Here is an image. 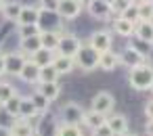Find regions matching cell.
I'll list each match as a JSON object with an SVG mask.
<instances>
[{
	"label": "cell",
	"mask_w": 153,
	"mask_h": 136,
	"mask_svg": "<svg viewBox=\"0 0 153 136\" xmlns=\"http://www.w3.org/2000/svg\"><path fill=\"white\" fill-rule=\"evenodd\" d=\"M7 71H4V55H0V78H2Z\"/></svg>",
	"instance_id": "ab89813d"
},
{
	"label": "cell",
	"mask_w": 153,
	"mask_h": 136,
	"mask_svg": "<svg viewBox=\"0 0 153 136\" xmlns=\"http://www.w3.org/2000/svg\"><path fill=\"white\" fill-rule=\"evenodd\" d=\"M19 78L25 84H38L40 82V65L34 63L32 59H27L25 65H23V69H21V73H19Z\"/></svg>",
	"instance_id": "5bb4252c"
},
{
	"label": "cell",
	"mask_w": 153,
	"mask_h": 136,
	"mask_svg": "<svg viewBox=\"0 0 153 136\" xmlns=\"http://www.w3.org/2000/svg\"><path fill=\"white\" fill-rule=\"evenodd\" d=\"M103 2H107V4H111V2H113V0H103Z\"/></svg>",
	"instance_id": "ee69618b"
},
{
	"label": "cell",
	"mask_w": 153,
	"mask_h": 136,
	"mask_svg": "<svg viewBox=\"0 0 153 136\" xmlns=\"http://www.w3.org/2000/svg\"><path fill=\"white\" fill-rule=\"evenodd\" d=\"M145 115H147V119H153V98L145 103Z\"/></svg>",
	"instance_id": "74e56055"
},
{
	"label": "cell",
	"mask_w": 153,
	"mask_h": 136,
	"mask_svg": "<svg viewBox=\"0 0 153 136\" xmlns=\"http://www.w3.org/2000/svg\"><path fill=\"white\" fill-rule=\"evenodd\" d=\"M151 80H153V67L147 65V63H143L138 67H132L128 71V84H130V88H134L138 92L149 90L151 88Z\"/></svg>",
	"instance_id": "6da1fadb"
},
{
	"label": "cell",
	"mask_w": 153,
	"mask_h": 136,
	"mask_svg": "<svg viewBox=\"0 0 153 136\" xmlns=\"http://www.w3.org/2000/svg\"><path fill=\"white\" fill-rule=\"evenodd\" d=\"M120 65H122L120 52H113V50L101 52V57H99V69L101 71H115Z\"/></svg>",
	"instance_id": "4fadbf2b"
},
{
	"label": "cell",
	"mask_w": 153,
	"mask_h": 136,
	"mask_svg": "<svg viewBox=\"0 0 153 136\" xmlns=\"http://www.w3.org/2000/svg\"><path fill=\"white\" fill-rule=\"evenodd\" d=\"M38 115V111H36V107H34V103H32V98L27 96H23V101H21V109H19V117H23V119H34Z\"/></svg>",
	"instance_id": "f1b7e54d"
},
{
	"label": "cell",
	"mask_w": 153,
	"mask_h": 136,
	"mask_svg": "<svg viewBox=\"0 0 153 136\" xmlns=\"http://www.w3.org/2000/svg\"><path fill=\"white\" fill-rule=\"evenodd\" d=\"M128 40H130V44H128V46H132V48H134L136 52H140L143 57H149V55L153 52V44H149V42H145V40L136 38V36H130Z\"/></svg>",
	"instance_id": "d4e9b609"
},
{
	"label": "cell",
	"mask_w": 153,
	"mask_h": 136,
	"mask_svg": "<svg viewBox=\"0 0 153 136\" xmlns=\"http://www.w3.org/2000/svg\"><path fill=\"white\" fill-rule=\"evenodd\" d=\"M86 9H88L90 17H92V19H97V21H107V19H109V15H111L109 4H107V2H103V0H92V2H88V4H86Z\"/></svg>",
	"instance_id": "8fae6325"
},
{
	"label": "cell",
	"mask_w": 153,
	"mask_h": 136,
	"mask_svg": "<svg viewBox=\"0 0 153 136\" xmlns=\"http://www.w3.org/2000/svg\"><path fill=\"white\" fill-rule=\"evenodd\" d=\"M21 7H23V4H19V2H4V7H2V17H4L7 21L17 23L19 13H21Z\"/></svg>",
	"instance_id": "603a6c76"
},
{
	"label": "cell",
	"mask_w": 153,
	"mask_h": 136,
	"mask_svg": "<svg viewBox=\"0 0 153 136\" xmlns=\"http://www.w3.org/2000/svg\"><path fill=\"white\" fill-rule=\"evenodd\" d=\"M111 27H113V32H115L117 36H122V38H130V36L134 34V23L128 21V19H124V17H115Z\"/></svg>",
	"instance_id": "ffe728a7"
},
{
	"label": "cell",
	"mask_w": 153,
	"mask_h": 136,
	"mask_svg": "<svg viewBox=\"0 0 153 136\" xmlns=\"http://www.w3.org/2000/svg\"><path fill=\"white\" fill-rule=\"evenodd\" d=\"M21 101H23V96L21 94H15V96H11L4 105H2V109L11 115V117H19V109H21Z\"/></svg>",
	"instance_id": "4316f807"
},
{
	"label": "cell",
	"mask_w": 153,
	"mask_h": 136,
	"mask_svg": "<svg viewBox=\"0 0 153 136\" xmlns=\"http://www.w3.org/2000/svg\"><path fill=\"white\" fill-rule=\"evenodd\" d=\"M55 136H84L82 128L76 126V123H59L57 130H55Z\"/></svg>",
	"instance_id": "cb8c5ba5"
},
{
	"label": "cell",
	"mask_w": 153,
	"mask_h": 136,
	"mask_svg": "<svg viewBox=\"0 0 153 136\" xmlns=\"http://www.w3.org/2000/svg\"><path fill=\"white\" fill-rule=\"evenodd\" d=\"M38 92H40L48 103H53V101H57L59 94H61V84H59V82H40V84H38Z\"/></svg>",
	"instance_id": "e0dca14e"
},
{
	"label": "cell",
	"mask_w": 153,
	"mask_h": 136,
	"mask_svg": "<svg viewBox=\"0 0 153 136\" xmlns=\"http://www.w3.org/2000/svg\"><path fill=\"white\" fill-rule=\"evenodd\" d=\"M30 98H32V103H34V107H36V111H38V113H46V111H48V105H51V103H48V101H46L38 90H36Z\"/></svg>",
	"instance_id": "d6a6232c"
},
{
	"label": "cell",
	"mask_w": 153,
	"mask_h": 136,
	"mask_svg": "<svg viewBox=\"0 0 153 136\" xmlns=\"http://www.w3.org/2000/svg\"><path fill=\"white\" fill-rule=\"evenodd\" d=\"M113 107H115V98H113L111 92L101 90V92H97L92 96V105H90L92 111L103 113V115H109V113H113Z\"/></svg>",
	"instance_id": "3957f363"
},
{
	"label": "cell",
	"mask_w": 153,
	"mask_h": 136,
	"mask_svg": "<svg viewBox=\"0 0 153 136\" xmlns=\"http://www.w3.org/2000/svg\"><path fill=\"white\" fill-rule=\"evenodd\" d=\"M105 119H107V115H103V113H97V111H92V109H90V111L86 113V117H84V121H82L80 126L94 130V128L103 126V123H105Z\"/></svg>",
	"instance_id": "7402d4cb"
},
{
	"label": "cell",
	"mask_w": 153,
	"mask_h": 136,
	"mask_svg": "<svg viewBox=\"0 0 153 136\" xmlns=\"http://www.w3.org/2000/svg\"><path fill=\"white\" fill-rule=\"evenodd\" d=\"M59 0H40V11L42 13H57Z\"/></svg>",
	"instance_id": "d590c367"
},
{
	"label": "cell",
	"mask_w": 153,
	"mask_h": 136,
	"mask_svg": "<svg viewBox=\"0 0 153 136\" xmlns=\"http://www.w3.org/2000/svg\"><path fill=\"white\" fill-rule=\"evenodd\" d=\"M92 136H113V132L109 130L107 123H103V126H99V128L92 130Z\"/></svg>",
	"instance_id": "8d00e7d4"
},
{
	"label": "cell",
	"mask_w": 153,
	"mask_h": 136,
	"mask_svg": "<svg viewBox=\"0 0 153 136\" xmlns=\"http://www.w3.org/2000/svg\"><path fill=\"white\" fill-rule=\"evenodd\" d=\"M117 17H124V19H128V21L136 23V21H138V4L132 0V2L124 9V13H122V15H117Z\"/></svg>",
	"instance_id": "836d02e7"
},
{
	"label": "cell",
	"mask_w": 153,
	"mask_h": 136,
	"mask_svg": "<svg viewBox=\"0 0 153 136\" xmlns=\"http://www.w3.org/2000/svg\"><path fill=\"white\" fill-rule=\"evenodd\" d=\"M99 57H101V52H97L90 44H82L80 50L76 52L74 61H76L78 69H82V71H94V69H99Z\"/></svg>",
	"instance_id": "7a4b0ae2"
},
{
	"label": "cell",
	"mask_w": 153,
	"mask_h": 136,
	"mask_svg": "<svg viewBox=\"0 0 153 136\" xmlns=\"http://www.w3.org/2000/svg\"><path fill=\"white\" fill-rule=\"evenodd\" d=\"M19 48H21V52H25V55H27V59H30L34 52H38V50L42 48V44H40V36L19 38Z\"/></svg>",
	"instance_id": "44dd1931"
},
{
	"label": "cell",
	"mask_w": 153,
	"mask_h": 136,
	"mask_svg": "<svg viewBox=\"0 0 153 136\" xmlns=\"http://www.w3.org/2000/svg\"><path fill=\"white\" fill-rule=\"evenodd\" d=\"M40 25L34 23V25H17V36L19 38H30V36H40Z\"/></svg>",
	"instance_id": "1f68e13d"
},
{
	"label": "cell",
	"mask_w": 153,
	"mask_h": 136,
	"mask_svg": "<svg viewBox=\"0 0 153 136\" xmlns=\"http://www.w3.org/2000/svg\"><path fill=\"white\" fill-rule=\"evenodd\" d=\"M59 38H61V34H59V30H42L40 32V44H42V48H46V50H57V46H59Z\"/></svg>",
	"instance_id": "2e32d148"
},
{
	"label": "cell",
	"mask_w": 153,
	"mask_h": 136,
	"mask_svg": "<svg viewBox=\"0 0 153 136\" xmlns=\"http://www.w3.org/2000/svg\"><path fill=\"white\" fill-rule=\"evenodd\" d=\"M25 61H27V55L21 52V50L7 52V55H4V71H7L9 75H17V78H19V73H21Z\"/></svg>",
	"instance_id": "5b68a950"
},
{
	"label": "cell",
	"mask_w": 153,
	"mask_h": 136,
	"mask_svg": "<svg viewBox=\"0 0 153 136\" xmlns=\"http://www.w3.org/2000/svg\"><path fill=\"white\" fill-rule=\"evenodd\" d=\"M53 65H55V69H57L61 75L71 73V71L76 69V61H74V57H65V55H59V52L53 57Z\"/></svg>",
	"instance_id": "ac0fdd59"
},
{
	"label": "cell",
	"mask_w": 153,
	"mask_h": 136,
	"mask_svg": "<svg viewBox=\"0 0 153 136\" xmlns=\"http://www.w3.org/2000/svg\"><path fill=\"white\" fill-rule=\"evenodd\" d=\"M40 15H42V11L36 9V7H21L17 25H34V23H40Z\"/></svg>",
	"instance_id": "9a60e30c"
},
{
	"label": "cell",
	"mask_w": 153,
	"mask_h": 136,
	"mask_svg": "<svg viewBox=\"0 0 153 136\" xmlns=\"http://www.w3.org/2000/svg\"><path fill=\"white\" fill-rule=\"evenodd\" d=\"M53 57H55V52L53 50H46V48H40L38 52H34L30 59L34 61V63H38L40 67L42 65H48V63H53Z\"/></svg>",
	"instance_id": "f546056e"
},
{
	"label": "cell",
	"mask_w": 153,
	"mask_h": 136,
	"mask_svg": "<svg viewBox=\"0 0 153 136\" xmlns=\"http://www.w3.org/2000/svg\"><path fill=\"white\" fill-rule=\"evenodd\" d=\"M145 134H147V136H153V119H147V123H145Z\"/></svg>",
	"instance_id": "f35d334b"
},
{
	"label": "cell",
	"mask_w": 153,
	"mask_h": 136,
	"mask_svg": "<svg viewBox=\"0 0 153 136\" xmlns=\"http://www.w3.org/2000/svg\"><path fill=\"white\" fill-rule=\"evenodd\" d=\"M82 0H59V9H57V15L63 17V19H76L80 13H82Z\"/></svg>",
	"instance_id": "ba28073f"
},
{
	"label": "cell",
	"mask_w": 153,
	"mask_h": 136,
	"mask_svg": "<svg viewBox=\"0 0 153 136\" xmlns=\"http://www.w3.org/2000/svg\"><path fill=\"white\" fill-rule=\"evenodd\" d=\"M149 90H153V80H151V88H149Z\"/></svg>",
	"instance_id": "f6af8a7d"
},
{
	"label": "cell",
	"mask_w": 153,
	"mask_h": 136,
	"mask_svg": "<svg viewBox=\"0 0 153 136\" xmlns=\"http://www.w3.org/2000/svg\"><path fill=\"white\" fill-rule=\"evenodd\" d=\"M2 7H4V0H0V11H2Z\"/></svg>",
	"instance_id": "b9f144b4"
},
{
	"label": "cell",
	"mask_w": 153,
	"mask_h": 136,
	"mask_svg": "<svg viewBox=\"0 0 153 136\" xmlns=\"http://www.w3.org/2000/svg\"><path fill=\"white\" fill-rule=\"evenodd\" d=\"M9 136H36V128H34L32 119L17 117L9 126Z\"/></svg>",
	"instance_id": "9c48e42d"
},
{
	"label": "cell",
	"mask_w": 153,
	"mask_h": 136,
	"mask_svg": "<svg viewBox=\"0 0 153 136\" xmlns=\"http://www.w3.org/2000/svg\"><path fill=\"white\" fill-rule=\"evenodd\" d=\"M138 2H143V0H138Z\"/></svg>",
	"instance_id": "bcb514c9"
},
{
	"label": "cell",
	"mask_w": 153,
	"mask_h": 136,
	"mask_svg": "<svg viewBox=\"0 0 153 136\" xmlns=\"http://www.w3.org/2000/svg\"><path fill=\"white\" fill-rule=\"evenodd\" d=\"M80 46H82V40H80L78 36H74V34H61L57 50H59V55L76 57V52L80 50Z\"/></svg>",
	"instance_id": "52a82bcc"
},
{
	"label": "cell",
	"mask_w": 153,
	"mask_h": 136,
	"mask_svg": "<svg viewBox=\"0 0 153 136\" xmlns=\"http://www.w3.org/2000/svg\"><path fill=\"white\" fill-rule=\"evenodd\" d=\"M84 117H86V111L82 109V105H78L74 101L65 103L61 107V121L63 123H76V126H80L84 121Z\"/></svg>",
	"instance_id": "277c9868"
},
{
	"label": "cell",
	"mask_w": 153,
	"mask_h": 136,
	"mask_svg": "<svg viewBox=\"0 0 153 136\" xmlns=\"http://www.w3.org/2000/svg\"><path fill=\"white\" fill-rule=\"evenodd\" d=\"M105 123L109 126V130L113 132V136H124L128 132V117L122 113H109Z\"/></svg>",
	"instance_id": "30bf717a"
},
{
	"label": "cell",
	"mask_w": 153,
	"mask_h": 136,
	"mask_svg": "<svg viewBox=\"0 0 153 136\" xmlns=\"http://www.w3.org/2000/svg\"><path fill=\"white\" fill-rule=\"evenodd\" d=\"M15 94H17V90H15V86L11 82H0V105H4Z\"/></svg>",
	"instance_id": "4dcf8cb0"
},
{
	"label": "cell",
	"mask_w": 153,
	"mask_h": 136,
	"mask_svg": "<svg viewBox=\"0 0 153 136\" xmlns=\"http://www.w3.org/2000/svg\"><path fill=\"white\" fill-rule=\"evenodd\" d=\"M124 136H138V134H134V132H126Z\"/></svg>",
	"instance_id": "60d3db41"
},
{
	"label": "cell",
	"mask_w": 153,
	"mask_h": 136,
	"mask_svg": "<svg viewBox=\"0 0 153 136\" xmlns=\"http://www.w3.org/2000/svg\"><path fill=\"white\" fill-rule=\"evenodd\" d=\"M145 59H147V57H143L140 52H136L132 46H126V48L120 52V61H122V65H126L128 69L143 65V63H145Z\"/></svg>",
	"instance_id": "7c38bea8"
},
{
	"label": "cell",
	"mask_w": 153,
	"mask_h": 136,
	"mask_svg": "<svg viewBox=\"0 0 153 136\" xmlns=\"http://www.w3.org/2000/svg\"><path fill=\"white\" fill-rule=\"evenodd\" d=\"M132 36H136V38H140V40L153 44V21H136Z\"/></svg>",
	"instance_id": "d6986e66"
},
{
	"label": "cell",
	"mask_w": 153,
	"mask_h": 136,
	"mask_svg": "<svg viewBox=\"0 0 153 136\" xmlns=\"http://www.w3.org/2000/svg\"><path fill=\"white\" fill-rule=\"evenodd\" d=\"M130 2H132V0H113V2L109 4L111 15H122V13H124V9H126Z\"/></svg>",
	"instance_id": "e575fe53"
},
{
	"label": "cell",
	"mask_w": 153,
	"mask_h": 136,
	"mask_svg": "<svg viewBox=\"0 0 153 136\" xmlns=\"http://www.w3.org/2000/svg\"><path fill=\"white\" fill-rule=\"evenodd\" d=\"M88 44H90L97 52H107V50H111V46H113V36H111L107 30H99V32L90 34Z\"/></svg>",
	"instance_id": "8992f818"
},
{
	"label": "cell",
	"mask_w": 153,
	"mask_h": 136,
	"mask_svg": "<svg viewBox=\"0 0 153 136\" xmlns=\"http://www.w3.org/2000/svg\"><path fill=\"white\" fill-rule=\"evenodd\" d=\"M88 2H92V0H82V4H88Z\"/></svg>",
	"instance_id": "7bdbcfd3"
},
{
	"label": "cell",
	"mask_w": 153,
	"mask_h": 136,
	"mask_svg": "<svg viewBox=\"0 0 153 136\" xmlns=\"http://www.w3.org/2000/svg\"><path fill=\"white\" fill-rule=\"evenodd\" d=\"M59 78H61V73L55 69L53 63L40 67V82H59ZM40 82H38V84H40Z\"/></svg>",
	"instance_id": "484cf974"
},
{
	"label": "cell",
	"mask_w": 153,
	"mask_h": 136,
	"mask_svg": "<svg viewBox=\"0 0 153 136\" xmlns=\"http://www.w3.org/2000/svg\"><path fill=\"white\" fill-rule=\"evenodd\" d=\"M138 4V21H153V0H143Z\"/></svg>",
	"instance_id": "83f0119b"
}]
</instances>
